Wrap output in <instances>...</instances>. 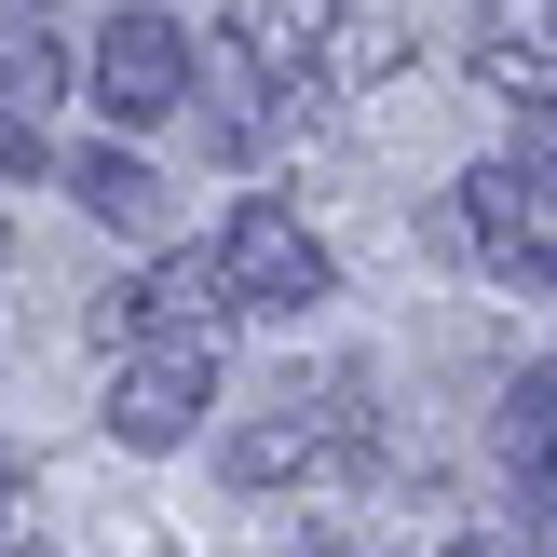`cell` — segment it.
Masks as SVG:
<instances>
[{
	"label": "cell",
	"mask_w": 557,
	"mask_h": 557,
	"mask_svg": "<svg viewBox=\"0 0 557 557\" xmlns=\"http://www.w3.org/2000/svg\"><path fill=\"white\" fill-rule=\"evenodd\" d=\"M381 449V408H368V368H326V381H286L272 408L232 422V490H299V476H354Z\"/></svg>",
	"instance_id": "obj_1"
},
{
	"label": "cell",
	"mask_w": 557,
	"mask_h": 557,
	"mask_svg": "<svg viewBox=\"0 0 557 557\" xmlns=\"http://www.w3.org/2000/svg\"><path fill=\"white\" fill-rule=\"evenodd\" d=\"M218 286H232V313H313V299H341V259H326V232H299V205H232Z\"/></svg>",
	"instance_id": "obj_2"
},
{
	"label": "cell",
	"mask_w": 557,
	"mask_h": 557,
	"mask_svg": "<svg viewBox=\"0 0 557 557\" xmlns=\"http://www.w3.org/2000/svg\"><path fill=\"white\" fill-rule=\"evenodd\" d=\"M232 326V286H218V245H163L150 272H123V286L96 299V341H218Z\"/></svg>",
	"instance_id": "obj_3"
},
{
	"label": "cell",
	"mask_w": 557,
	"mask_h": 557,
	"mask_svg": "<svg viewBox=\"0 0 557 557\" xmlns=\"http://www.w3.org/2000/svg\"><path fill=\"white\" fill-rule=\"evenodd\" d=\"M82 96L109 109V123H177L190 109V27L163 14V0H136V14L96 27V82Z\"/></svg>",
	"instance_id": "obj_4"
},
{
	"label": "cell",
	"mask_w": 557,
	"mask_h": 557,
	"mask_svg": "<svg viewBox=\"0 0 557 557\" xmlns=\"http://www.w3.org/2000/svg\"><path fill=\"white\" fill-rule=\"evenodd\" d=\"M205 408H218V341H136L109 368V435L123 449H190Z\"/></svg>",
	"instance_id": "obj_5"
},
{
	"label": "cell",
	"mask_w": 557,
	"mask_h": 557,
	"mask_svg": "<svg viewBox=\"0 0 557 557\" xmlns=\"http://www.w3.org/2000/svg\"><path fill=\"white\" fill-rule=\"evenodd\" d=\"M341 14H354V0H232V54L259 82H313L326 41H341Z\"/></svg>",
	"instance_id": "obj_6"
},
{
	"label": "cell",
	"mask_w": 557,
	"mask_h": 557,
	"mask_svg": "<svg viewBox=\"0 0 557 557\" xmlns=\"http://www.w3.org/2000/svg\"><path fill=\"white\" fill-rule=\"evenodd\" d=\"M504 476H517V504L531 517H557V368H517L504 381Z\"/></svg>",
	"instance_id": "obj_7"
},
{
	"label": "cell",
	"mask_w": 557,
	"mask_h": 557,
	"mask_svg": "<svg viewBox=\"0 0 557 557\" xmlns=\"http://www.w3.org/2000/svg\"><path fill=\"white\" fill-rule=\"evenodd\" d=\"M449 245H476V259L531 245V177H517V163H476V177L449 190Z\"/></svg>",
	"instance_id": "obj_8"
},
{
	"label": "cell",
	"mask_w": 557,
	"mask_h": 557,
	"mask_svg": "<svg viewBox=\"0 0 557 557\" xmlns=\"http://www.w3.org/2000/svg\"><path fill=\"white\" fill-rule=\"evenodd\" d=\"M69 190H82V218H109V232H163V177L136 150H82Z\"/></svg>",
	"instance_id": "obj_9"
},
{
	"label": "cell",
	"mask_w": 557,
	"mask_h": 557,
	"mask_svg": "<svg viewBox=\"0 0 557 557\" xmlns=\"http://www.w3.org/2000/svg\"><path fill=\"white\" fill-rule=\"evenodd\" d=\"M517 177H531V205H557V82H531V96H517Z\"/></svg>",
	"instance_id": "obj_10"
},
{
	"label": "cell",
	"mask_w": 557,
	"mask_h": 557,
	"mask_svg": "<svg viewBox=\"0 0 557 557\" xmlns=\"http://www.w3.org/2000/svg\"><path fill=\"white\" fill-rule=\"evenodd\" d=\"M490 272H504L517 299H557V245H504V259H490Z\"/></svg>",
	"instance_id": "obj_11"
},
{
	"label": "cell",
	"mask_w": 557,
	"mask_h": 557,
	"mask_svg": "<svg viewBox=\"0 0 557 557\" xmlns=\"http://www.w3.org/2000/svg\"><path fill=\"white\" fill-rule=\"evenodd\" d=\"M0 177H41V123H27L14 96H0Z\"/></svg>",
	"instance_id": "obj_12"
},
{
	"label": "cell",
	"mask_w": 557,
	"mask_h": 557,
	"mask_svg": "<svg viewBox=\"0 0 557 557\" xmlns=\"http://www.w3.org/2000/svg\"><path fill=\"white\" fill-rule=\"evenodd\" d=\"M0 557H27V490H14V462H0Z\"/></svg>",
	"instance_id": "obj_13"
},
{
	"label": "cell",
	"mask_w": 557,
	"mask_h": 557,
	"mask_svg": "<svg viewBox=\"0 0 557 557\" xmlns=\"http://www.w3.org/2000/svg\"><path fill=\"white\" fill-rule=\"evenodd\" d=\"M299 557H368V544H341V531H313V544H299Z\"/></svg>",
	"instance_id": "obj_14"
},
{
	"label": "cell",
	"mask_w": 557,
	"mask_h": 557,
	"mask_svg": "<svg viewBox=\"0 0 557 557\" xmlns=\"http://www.w3.org/2000/svg\"><path fill=\"white\" fill-rule=\"evenodd\" d=\"M435 557H490V544H435Z\"/></svg>",
	"instance_id": "obj_15"
},
{
	"label": "cell",
	"mask_w": 557,
	"mask_h": 557,
	"mask_svg": "<svg viewBox=\"0 0 557 557\" xmlns=\"http://www.w3.org/2000/svg\"><path fill=\"white\" fill-rule=\"evenodd\" d=\"M0 259H14V232H0Z\"/></svg>",
	"instance_id": "obj_16"
}]
</instances>
